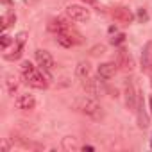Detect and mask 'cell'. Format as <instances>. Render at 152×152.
<instances>
[{
	"label": "cell",
	"mask_w": 152,
	"mask_h": 152,
	"mask_svg": "<svg viewBox=\"0 0 152 152\" xmlns=\"http://www.w3.org/2000/svg\"><path fill=\"white\" fill-rule=\"evenodd\" d=\"M75 109L79 113H83L84 116L91 118V120H102L104 118V111H102V106L93 99V97H81L75 100Z\"/></svg>",
	"instance_id": "cell-1"
},
{
	"label": "cell",
	"mask_w": 152,
	"mask_h": 152,
	"mask_svg": "<svg viewBox=\"0 0 152 152\" xmlns=\"http://www.w3.org/2000/svg\"><path fill=\"white\" fill-rule=\"evenodd\" d=\"M22 73H23V79L25 83L31 86V88H36V90H45L48 86V79L43 75V72L36 70L32 66V63L25 61L22 63Z\"/></svg>",
	"instance_id": "cell-2"
},
{
	"label": "cell",
	"mask_w": 152,
	"mask_h": 152,
	"mask_svg": "<svg viewBox=\"0 0 152 152\" xmlns=\"http://www.w3.org/2000/svg\"><path fill=\"white\" fill-rule=\"evenodd\" d=\"M64 15H66L68 20H72V22H79V23L88 22V20L91 18L90 9H86V7H83V6H68V7L64 9Z\"/></svg>",
	"instance_id": "cell-3"
},
{
	"label": "cell",
	"mask_w": 152,
	"mask_h": 152,
	"mask_svg": "<svg viewBox=\"0 0 152 152\" xmlns=\"http://www.w3.org/2000/svg\"><path fill=\"white\" fill-rule=\"evenodd\" d=\"M25 38H27L25 32H20V34L15 38V47H13V50L4 54V57H6L7 61H15V59H20V57H22V50H23V45H25Z\"/></svg>",
	"instance_id": "cell-4"
},
{
	"label": "cell",
	"mask_w": 152,
	"mask_h": 152,
	"mask_svg": "<svg viewBox=\"0 0 152 152\" xmlns=\"http://www.w3.org/2000/svg\"><path fill=\"white\" fill-rule=\"evenodd\" d=\"M116 66L120 68V70H124V72H131L132 68H134V59H132V56L125 50V48H120L118 52H116Z\"/></svg>",
	"instance_id": "cell-5"
},
{
	"label": "cell",
	"mask_w": 152,
	"mask_h": 152,
	"mask_svg": "<svg viewBox=\"0 0 152 152\" xmlns=\"http://www.w3.org/2000/svg\"><path fill=\"white\" fill-rule=\"evenodd\" d=\"M111 16H113V18H115L118 23H124V25H129V23L134 20L132 13H131L127 7H124V6L113 7V9H111Z\"/></svg>",
	"instance_id": "cell-6"
},
{
	"label": "cell",
	"mask_w": 152,
	"mask_h": 152,
	"mask_svg": "<svg viewBox=\"0 0 152 152\" xmlns=\"http://www.w3.org/2000/svg\"><path fill=\"white\" fill-rule=\"evenodd\" d=\"M138 95H140V91H138L136 86L129 81V83L125 84V104H127V107H129L131 111H136V106H138Z\"/></svg>",
	"instance_id": "cell-7"
},
{
	"label": "cell",
	"mask_w": 152,
	"mask_h": 152,
	"mask_svg": "<svg viewBox=\"0 0 152 152\" xmlns=\"http://www.w3.org/2000/svg\"><path fill=\"white\" fill-rule=\"evenodd\" d=\"M36 61H38V64L41 66V70H45V72H48V70H52L54 68V57L50 56V52H47V50H36Z\"/></svg>",
	"instance_id": "cell-8"
},
{
	"label": "cell",
	"mask_w": 152,
	"mask_h": 152,
	"mask_svg": "<svg viewBox=\"0 0 152 152\" xmlns=\"http://www.w3.org/2000/svg\"><path fill=\"white\" fill-rule=\"evenodd\" d=\"M83 90L86 91V95H90L93 99H97L100 95V84H99L97 79H91V77L83 79Z\"/></svg>",
	"instance_id": "cell-9"
},
{
	"label": "cell",
	"mask_w": 152,
	"mask_h": 152,
	"mask_svg": "<svg viewBox=\"0 0 152 152\" xmlns=\"http://www.w3.org/2000/svg\"><path fill=\"white\" fill-rule=\"evenodd\" d=\"M15 106H16L18 109H22V111H31V109H34L36 100H34V97H32V95L23 93V95H18V97H16Z\"/></svg>",
	"instance_id": "cell-10"
},
{
	"label": "cell",
	"mask_w": 152,
	"mask_h": 152,
	"mask_svg": "<svg viewBox=\"0 0 152 152\" xmlns=\"http://www.w3.org/2000/svg\"><path fill=\"white\" fill-rule=\"evenodd\" d=\"M141 68L145 72L152 70V41H147L141 52Z\"/></svg>",
	"instance_id": "cell-11"
},
{
	"label": "cell",
	"mask_w": 152,
	"mask_h": 152,
	"mask_svg": "<svg viewBox=\"0 0 152 152\" xmlns=\"http://www.w3.org/2000/svg\"><path fill=\"white\" fill-rule=\"evenodd\" d=\"M136 113H138V125H140L141 129H145V127L148 125V116H147V113H145V102H143V99H141V93L138 95Z\"/></svg>",
	"instance_id": "cell-12"
},
{
	"label": "cell",
	"mask_w": 152,
	"mask_h": 152,
	"mask_svg": "<svg viewBox=\"0 0 152 152\" xmlns=\"http://www.w3.org/2000/svg\"><path fill=\"white\" fill-rule=\"evenodd\" d=\"M116 73V63H102L99 66V77L100 79H111Z\"/></svg>",
	"instance_id": "cell-13"
},
{
	"label": "cell",
	"mask_w": 152,
	"mask_h": 152,
	"mask_svg": "<svg viewBox=\"0 0 152 152\" xmlns=\"http://www.w3.org/2000/svg\"><path fill=\"white\" fill-rule=\"evenodd\" d=\"M63 148L64 150H68V152H73V150H79V148H83L81 147V143H79V138H73V136H66V138H63Z\"/></svg>",
	"instance_id": "cell-14"
},
{
	"label": "cell",
	"mask_w": 152,
	"mask_h": 152,
	"mask_svg": "<svg viewBox=\"0 0 152 152\" xmlns=\"http://www.w3.org/2000/svg\"><path fill=\"white\" fill-rule=\"evenodd\" d=\"M90 73H91V64L88 61H81L77 64V68H75V75H77L79 79H86L90 77Z\"/></svg>",
	"instance_id": "cell-15"
},
{
	"label": "cell",
	"mask_w": 152,
	"mask_h": 152,
	"mask_svg": "<svg viewBox=\"0 0 152 152\" xmlns=\"http://www.w3.org/2000/svg\"><path fill=\"white\" fill-rule=\"evenodd\" d=\"M15 22H16V15H15L13 11H7V13L2 16V20H0V23H2V29H4V31L9 29Z\"/></svg>",
	"instance_id": "cell-16"
},
{
	"label": "cell",
	"mask_w": 152,
	"mask_h": 152,
	"mask_svg": "<svg viewBox=\"0 0 152 152\" xmlns=\"http://www.w3.org/2000/svg\"><path fill=\"white\" fill-rule=\"evenodd\" d=\"M57 38V43L61 45V47H64V48H70V47H73L75 43H73V39L70 38V36H66V34H56Z\"/></svg>",
	"instance_id": "cell-17"
},
{
	"label": "cell",
	"mask_w": 152,
	"mask_h": 152,
	"mask_svg": "<svg viewBox=\"0 0 152 152\" xmlns=\"http://www.w3.org/2000/svg\"><path fill=\"white\" fill-rule=\"evenodd\" d=\"M6 84H7V91H9L11 95H15V91L18 90V81H16V77H15L13 73H9V75H7Z\"/></svg>",
	"instance_id": "cell-18"
},
{
	"label": "cell",
	"mask_w": 152,
	"mask_h": 152,
	"mask_svg": "<svg viewBox=\"0 0 152 152\" xmlns=\"http://www.w3.org/2000/svg\"><path fill=\"white\" fill-rule=\"evenodd\" d=\"M13 43V38L11 36H7V34H4L2 38H0V45H2V50H7V47Z\"/></svg>",
	"instance_id": "cell-19"
},
{
	"label": "cell",
	"mask_w": 152,
	"mask_h": 152,
	"mask_svg": "<svg viewBox=\"0 0 152 152\" xmlns=\"http://www.w3.org/2000/svg\"><path fill=\"white\" fill-rule=\"evenodd\" d=\"M104 52H106V47L104 45H97V47L91 48V56H102Z\"/></svg>",
	"instance_id": "cell-20"
},
{
	"label": "cell",
	"mask_w": 152,
	"mask_h": 152,
	"mask_svg": "<svg viewBox=\"0 0 152 152\" xmlns=\"http://www.w3.org/2000/svg\"><path fill=\"white\" fill-rule=\"evenodd\" d=\"M124 41H125V34H116V36L111 38V43H113V45H120V43H124Z\"/></svg>",
	"instance_id": "cell-21"
},
{
	"label": "cell",
	"mask_w": 152,
	"mask_h": 152,
	"mask_svg": "<svg viewBox=\"0 0 152 152\" xmlns=\"http://www.w3.org/2000/svg\"><path fill=\"white\" fill-rule=\"evenodd\" d=\"M138 18H140L141 22H145V20L148 18V15H147V11H145V9H140V11H138Z\"/></svg>",
	"instance_id": "cell-22"
},
{
	"label": "cell",
	"mask_w": 152,
	"mask_h": 152,
	"mask_svg": "<svg viewBox=\"0 0 152 152\" xmlns=\"http://www.w3.org/2000/svg\"><path fill=\"white\" fill-rule=\"evenodd\" d=\"M83 2H84V4H86V6H93V4H95V2H97V0H83Z\"/></svg>",
	"instance_id": "cell-23"
},
{
	"label": "cell",
	"mask_w": 152,
	"mask_h": 152,
	"mask_svg": "<svg viewBox=\"0 0 152 152\" xmlns=\"http://www.w3.org/2000/svg\"><path fill=\"white\" fill-rule=\"evenodd\" d=\"M83 150H93V147H91V145H84Z\"/></svg>",
	"instance_id": "cell-24"
},
{
	"label": "cell",
	"mask_w": 152,
	"mask_h": 152,
	"mask_svg": "<svg viewBox=\"0 0 152 152\" xmlns=\"http://www.w3.org/2000/svg\"><path fill=\"white\" fill-rule=\"evenodd\" d=\"M150 111H152V97H150Z\"/></svg>",
	"instance_id": "cell-25"
},
{
	"label": "cell",
	"mask_w": 152,
	"mask_h": 152,
	"mask_svg": "<svg viewBox=\"0 0 152 152\" xmlns=\"http://www.w3.org/2000/svg\"><path fill=\"white\" fill-rule=\"evenodd\" d=\"M2 2H4V4H9V0H2Z\"/></svg>",
	"instance_id": "cell-26"
},
{
	"label": "cell",
	"mask_w": 152,
	"mask_h": 152,
	"mask_svg": "<svg viewBox=\"0 0 152 152\" xmlns=\"http://www.w3.org/2000/svg\"><path fill=\"white\" fill-rule=\"evenodd\" d=\"M150 147H152V140H150Z\"/></svg>",
	"instance_id": "cell-27"
},
{
	"label": "cell",
	"mask_w": 152,
	"mask_h": 152,
	"mask_svg": "<svg viewBox=\"0 0 152 152\" xmlns=\"http://www.w3.org/2000/svg\"><path fill=\"white\" fill-rule=\"evenodd\" d=\"M150 86H152V81H150Z\"/></svg>",
	"instance_id": "cell-28"
}]
</instances>
